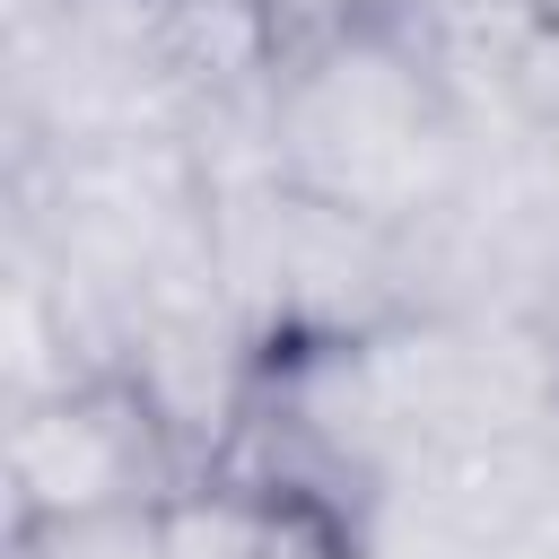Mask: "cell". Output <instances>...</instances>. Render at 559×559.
Instances as JSON below:
<instances>
[{
	"label": "cell",
	"mask_w": 559,
	"mask_h": 559,
	"mask_svg": "<svg viewBox=\"0 0 559 559\" xmlns=\"http://www.w3.org/2000/svg\"><path fill=\"white\" fill-rule=\"evenodd\" d=\"M472 157L463 87L402 26H349L280 61V183L411 227Z\"/></svg>",
	"instance_id": "obj_1"
},
{
	"label": "cell",
	"mask_w": 559,
	"mask_h": 559,
	"mask_svg": "<svg viewBox=\"0 0 559 559\" xmlns=\"http://www.w3.org/2000/svg\"><path fill=\"white\" fill-rule=\"evenodd\" d=\"M210 245H218V280L236 297V314L280 341V349H332V341H367L393 314H411L402 288V227L332 210L314 192H245L210 210Z\"/></svg>",
	"instance_id": "obj_2"
},
{
	"label": "cell",
	"mask_w": 559,
	"mask_h": 559,
	"mask_svg": "<svg viewBox=\"0 0 559 559\" xmlns=\"http://www.w3.org/2000/svg\"><path fill=\"white\" fill-rule=\"evenodd\" d=\"M9 524H61V515H122L166 507L192 480V454L148 411L131 376H87L44 402H9Z\"/></svg>",
	"instance_id": "obj_3"
},
{
	"label": "cell",
	"mask_w": 559,
	"mask_h": 559,
	"mask_svg": "<svg viewBox=\"0 0 559 559\" xmlns=\"http://www.w3.org/2000/svg\"><path fill=\"white\" fill-rule=\"evenodd\" d=\"M445 559H559V411L393 480Z\"/></svg>",
	"instance_id": "obj_4"
},
{
	"label": "cell",
	"mask_w": 559,
	"mask_h": 559,
	"mask_svg": "<svg viewBox=\"0 0 559 559\" xmlns=\"http://www.w3.org/2000/svg\"><path fill=\"white\" fill-rule=\"evenodd\" d=\"M157 44H166L183 105H201L218 87H253L288 61L271 0H157Z\"/></svg>",
	"instance_id": "obj_5"
},
{
	"label": "cell",
	"mask_w": 559,
	"mask_h": 559,
	"mask_svg": "<svg viewBox=\"0 0 559 559\" xmlns=\"http://www.w3.org/2000/svg\"><path fill=\"white\" fill-rule=\"evenodd\" d=\"M384 26L428 44L445 70H498L507 44L533 26V0H393Z\"/></svg>",
	"instance_id": "obj_6"
},
{
	"label": "cell",
	"mask_w": 559,
	"mask_h": 559,
	"mask_svg": "<svg viewBox=\"0 0 559 559\" xmlns=\"http://www.w3.org/2000/svg\"><path fill=\"white\" fill-rule=\"evenodd\" d=\"M9 559H166V524H157V507L61 515V524H9Z\"/></svg>",
	"instance_id": "obj_7"
},
{
	"label": "cell",
	"mask_w": 559,
	"mask_h": 559,
	"mask_svg": "<svg viewBox=\"0 0 559 559\" xmlns=\"http://www.w3.org/2000/svg\"><path fill=\"white\" fill-rule=\"evenodd\" d=\"M498 87H507V114L542 140H559V26H524L498 61Z\"/></svg>",
	"instance_id": "obj_8"
},
{
	"label": "cell",
	"mask_w": 559,
	"mask_h": 559,
	"mask_svg": "<svg viewBox=\"0 0 559 559\" xmlns=\"http://www.w3.org/2000/svg\"><path fill=\"white\" fill-rule=\"evenodd\" d=\"M271 17H280V44L306 52V44H323V35H349V26L393 17V0H271Z\"/></svg>",
	"instance_id": "obj_9"
},
{
	"label": "cell",
	"mask_w": 559,
	"mask_h": 559,
	"mask_svg": "<svg viewBox=\"0 0 559 559\" xmlns=\"http://www.w3.org/2000/svg\"><path fill=\"white\" fill-rule=\"evenodd\" d=\"M533 26H559V0H533Z\"/></svg>",
	"instance_id": "obj_10"
}]
</instances>
